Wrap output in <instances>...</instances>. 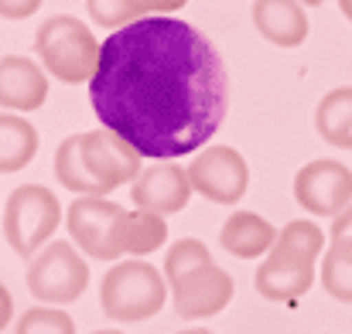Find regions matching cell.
Masks as SVG:
<instances>
[{
	"label": "cell",
	"mask_w": 352,
	"mask_h": 334,
	"mask_svg": "<svg viewBox=\"0 0 352 334\" xmlns=\"http://www.w3.org/2000/svg\"><path fill=\"white\" fill-rule=\"evenodd\" d=\"M322 287L329 290V297L342 300V304H352V259L339 256V252H325L322 256Z\"/></svg>",
	"instance_id": "obj_21"
},
{
	"label": "cell",
	"mask_w": 352,
	"mask_h": 334,
	"mask_svg": "<svg viewBox=\"0 0 352 334\" xmlns=\"http://www.w3.org/2000/svg\"><path fill=\"white\" fill-rule=\"evenodd\" d=\"M55 178L79 198H107L140 178V154L113 130L72 133L55 150Z\"/></svg>",
	"instance_id": "obj_2"
},
{
	"label": "cell",
	"mask_w": 352,
	"mask_h": 334,
	"mask_svg": "<svg viewBox=\"0 0 352 334\" xmlns=\"http://www.w3.org/2000/svg\"><path fill=\"white\" fill-rule=\"evenodd\" d=\"M123 215L126 212L110 198H76L65 212V225L72 242L89 259H117V228Z\"/></svg>",
	"instance_id": "obj_9"
},
{
	"label": "cell",
	"mask_w": 352,
	"mask_h": 334,
	"mask_svg": "<svg viewBox=\"0 0 352 334\" xmlns=\"http://www.w3.org/2000/svg\"><path fill=\"white\" fill-rule=\"evenodd\" d=\"M164 242H168L164 215H154V212H144V208L126 212L117 228V249L130 252V256H147V252L161 249Z\"/></svg>",
	"instance_id": "obj_18"
},
{
	"label": "cell",
	"mask_w": 352,
	"mask_h": 334,
	"mask_svg": "<svg viewBox=\"0 0 352 334\" xmlns=\"http://www.w3.org/2000/svg\"><path fill=\"white\" fill-rule=\"evenodd\" d=\"M188 0H130V7L137 10V17H171Z\"/></svg>",
	"instance_id": "obj_24"
},
{
	"label": "cell",
	"mask_w": 352,
	"mask_h": 334,
	"mask_svg": "<svg viewBox=\"0 0 352 334\" xmlns=\"http://www.w3.org/2000/svg\"><path fill=\"white\" fill-rule=\"evenodd\" d=\"M219 242L236 259H253V256H263V252L274 249L277 228L256 212H236L219 228Z\"/></svg>",
	"instance_id": "obj_15"
},
{
	"label": "cell",
	"mask_w": 352,
	"mask_h": 334,
	"mask_svg": "<svg viewBox=\"0 0 352 334\" xmlns=\"http://www.w3.org/2000/svg\"><path fill=\"white\" fill-rule=\"evenodd\" d=\"M325 232L308 219L287 222L277 232L274 249L256 270V294L267 300H294L311 290L315 263L322 256Z\"/></svg>",
	"instance_id": "obj_3"
},
{
	"label": "cell",
	"mask_w": 352,
	"mask_h": 334,
	"mask_svg": "<svg viewBox=\"0 0 352 334\" xmlns=\"http://www.w3.org/2000/svg\"><path fill=\"white\" fill-rule=\"evenodd\" d=\"M89 103L103 130L140 157L175 160L206 147L230 110V79L216 45L188 21L137 17L100 48Z\"/></svg>",
	"instance_id": "obj_1"
},
{
	"label": "cell",
	"mask_w": 352,
	"mask_h": 334,
	"mask_svg": "<svg viewBox=\"0 0 352 334\" xmlns=\"http://www.w3.org/2000/svg\"><path fill=\"white\" fill-rule=\"evenodd\" d=\"M253 27L277 48H298L308 38V14L298 0H253Z\"/></svg>",
	"instance_id": "obj_14"
},
{
	"label": "cell",
	"mask_w": 352,
	"mask_h": 334,
	"mask_svg": "<svg viewBox=\"0 0 352 334\" xmlns=\"http://www.w3.org/2000/svg\"><path fill=\"white\" fill-rule=\"evenodd\" d=\"M10 318H14V297H10V290L0 283V331L10 324Z\"/></svg>",
	"instance_id": "obj_26"
},
{
	"label": "cell",
	"mask_w": 352,
	"mask_h": 334,
	"mask_svg": "<svg viewBox=\"0 0 352 334\" xmlns=\"http://www.w3.org/2000/svg\"><path fill=\"white\" fill-rule=\"evenodd\" d=\"M171 300H175L178 318H185V321L212 318L233 300V276L226 270H219L216 263L199 266L195 273L171 283Z\"/></svg>",
	"instance_id": "obj_11"
},
{
	"label": "cell",
	"mask_w": 352,
	"mask_h": 334,
	"mask_svg": "<svg viewBox=\"0 0 352 334\" xmlns=\"http://www.w3.org/2000/svg\"><path fill=\"white\" fill-rule=\"evenodd\" d=\"M100 300L110 321L117 324H137L154 318L168 300V280L144 259L117 263L100 287Z\"/></svg>",
	"instance_id": "obj_5"
},
{
	"label": "cell",
	"mask_w": 352,
	"mask_h": 334,
	"mask_svg": "<svg viewBox=\"0 0 352 334\" xmlns=\"http://www.w3.org/2000/svg\"><path fill=\"white\" fill-rule=\"evenodd\" d=\"M188 178H192V188L216 205H236L250 188V167L243 154L233 147L199 150V157L188 164Z\"/></svg>",
	"instance_id": "obj_10"
},
{
	"label": "cell",
	"mask_w": 352,
	"mask_h": 334,
	"mask_svg": "<svg viewBox=\"0 0 352 334\" xmlns=\"http://www.w3.org/2000/svg\"><path fill=\"white\" fill-rule=\"evenodd\" d=\"M86 283H89V266L79 246L69 242H48L28 266V290L34 300L48 307H65L79 300Z\"/></svg>",
	"instance_id": "obj_7"
},
{
	"label": "cell",
	"mask_w": 352,
	"mask_h": 334,
	"mask_svg": "<svg viewBox=\"0 0 352 334\" xmlns=\"http://www.w3.org/2000/svg\"><path fill=\"white\" fill-rule=\"evenodd\" d=\"M192 178L178 164H151L140 171V178L130 184V202L154 215L182 212L192 198Z\"/></svg>",
	"instance_id": "obj_12"
},
{
	"label": "cell",
	"mask_w": 352,
	"mask_h": 334,
	"mask_svg": "<svg viewBox=\"0 0 352 334\" xmlns=\"http://www.w3.org/2000/svg\"><path fill=\"white\" fill-rule=\"evenodd\" d=\"M58 222H62V205H58L55 191H48L41 184H21L7 195L3 239L17 256L34 259L55 235Z\"/></svg>",
	"instance_id": "obj_6"
},
{
	"label": "cell",
	"mask_w": 352,
	"mask_h": 334,
	"mask_svg": "<svg viewBox=\"0 0 352 334\" xmlns=\"http://www.w3.org/2000/svg\"><path fill=\"white\" fill-rule=\"evenodd\" d=\"M48 99V79L41 65L24 55L0 58V106L14 112H31Z\"/></svg>",
	"instance_id": "obj_13"
},
{
	"label": "cell",
	"mask_w": 352,
	"mask_h": 334,
	"mask_svg": "<svg viewBox=\"0 0 352 334\" xmlns=\"http://www.w3.org/2000/svg\"><path fill=\"white\" fill-rule=\"evenodd\" d=\"M86 7H89V17L110 31H120L137 21V10L130 7V0H86Z\"/></svg>",
	"instance_id": "obj_22"
},
{
	"label": "cell",
	"mask_w": 352,
	"mask_h": 334,
	"mask_svg": "<svg viewBox=\"0 0 352 334\" xmlns=\"http://www.w3.org/2000/svg\"><path fill=\"white\" fill-rule=\"evenodd\" d=\"M178 334H212V331H206V328H188V331H178Z\"/></svg>",
	"instance_id": "obj_28"
},
{
	"label": "cell",
	"mask_w": 352,
	"mask_h": 334,
	"mask_svg": "<svg viewBox=\"0 0 352 334\" xmlns=\"http://www.w3.org/2000/svg\"><path fill=\"white\" fill-rule=\"evenodd\" d=\"M294 198L308 215L339 219L352 205V171L339 160H311L294 178Z\"/></svg>",
	"instance_id": "obj_8"
},
{
	"label": "cell",
	"mask_w": 352,
	"mask_h": 334,
	"mask_svg": "<svg viewBox=\"0 0 352 334\" xmlns=\"http://www.w3.org/2000/svg\"><path fill=\"white\" fill-rule=\"evenodd\" d=\"M93 334H123V331H117V328H103V331H93Z\"/></svg>",
	"instance_id": "obj_30"
},
{
	"label": "cell",
	"mask_w": 352,
	"mask_h": 334,
	"mask_svg": "<svg viewBox=\"0 0 352 334\" xmlns=\"http://www.w3.org/2000/svg\"><path fill=\"white\" fill-rule=\"evenodd\" d=\"M38 154V130L21 112H0V174L28 167Z\"/></svg>",
	"instance_id": "obj_16"
},
{
	"label": "cell",
	"mask_w": 352,
	"mask_h": 334,
	"mask_svg": "<svg viewBox=\"0 0 352 334\" xmlns=\"http://www.w3.org/2000/svg\"><path fill=\"white\" fill-rule=\"evenodd\" d=\"M41 7V0H0V17L7 21H24Z\"/></svg>",
	"instance_id": "obj_25"
},
{
	"label": "cell",
	"mask_w": 352,
	"mask_h": 334,
	"mask_svg": "<svg viewBox=\"0 0 352 334\" xmlns=\"http://www.w3.org/2000/svg\"><path fill=\"white\" fill-rule=\"evenodd\" d=\"M209 263H212V256L199 239H178V242H171V249L164 256V280L175 283V280H182V276H188V273H195L199 266H209Z\"/></svg>",
	"instance_id": "obj_19"
},
{
	"label": "cell",
	"mask_w": 352,
	"mask_h": 334,
	"mask_svg": "<svg viewBox=\"0 0 352 334\" xmlns=\"http://www.w3.org/2000/svg\"><path fill=\"white\" fill-rule=\"evenodd\" d=\"M100 48L103 45L93 38L89 24L72 17V14L48 17L34 34V55L65 86H82L96 75Z\"/></svg>",
	"instance_id": "obj_4"
},
{
	"label": "cell",
	"mask_w": 352,
	"mask_h": 334,
	"mask_svg": "<svg viewBox=\"0 0 352 334\" xmlns=\"http://www.w3.org/2000/svg\"><path fill=\"white\" fill-rule=\"evenodd\" d=\"M17 334H76V321L62 311V307H31L28 314H21Z\"/></svg>",
	"instance_id": "obj_20"
},
{
	"label": "cell",
	"mask_w": 352,
	"mask_h": 334,
	"mask_svg": "<svg viewBox=\"0 0 352 334\" xmlns=\"http://www.w3.org/2000/svg\"><path fill=\"white\" fill-rule=\"evenodd\" d=\"M329 249L339 252V256H346V259H352V205L339 219H332V246Z\"/></svg>",
	"instance_id": "obj_23"
},
{
	"label": "cell",
	"mask_w": 352,
	"mask_h": 334,
	"mask_svg": "<svg viewBox=\"0 0 352 334\" xmlns=\"http://www.w3.org/2000/svg\"><path fill=\"white\" fill-rule=\"evenodd\" d=\"M315 126L325 143L352 150V86H339L322 96L315 110Z\"/></svg>",
	"instance_id": "obj_17"
},
{
	"label": "cell",
	"mask_w": 352,
	"mask_h": 334,
	"mask_svg": "<svg viewBox=\"0 0 352 334\" xmlns=\"http://www.w3.org/2000/svg\"><path fill=\"white\" fill-rule=\"evenodd\" d=\"M339 10H342V14L352 21V0H339Z\"/></svg>",
	"instance_id": "obj_27"
},
{
	"label": "cell",
	"mask_w": 352,
	"mask_h": 334,
	"mask_svg": "<svg viewBox=\"0 0 352 334\" xmlns=\"http://www.w3.org/2000/svg\"><path fill=\"white\" fill-rule=\"evenodd\" d=\"M298 3H305V7H318V3H325V0H298Z\"/></svg>",
	"instance_id": "obj_29"
}]
</instances>
